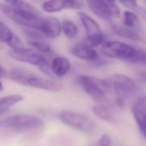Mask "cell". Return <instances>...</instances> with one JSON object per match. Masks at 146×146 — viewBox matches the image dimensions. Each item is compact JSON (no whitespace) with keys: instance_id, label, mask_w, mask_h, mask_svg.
<instances>
[{"instance_id":"obj_1","label":"cell","mask_w":146,"mask_h":146,"mask_svg":"<svg viewBox=\"0 0 146 146\" xmlns=\"http://www.w3.org/2000/svg\"><path fill=\"white\" fill-rule=\"evenodd\" d=\"M0 10L13 22L36 30H40L42 15L33 14L13 6L9 3L0 2Z\"/></svg>"},{"instance_id":"obj_2","label":"cell","mask_w":146,"mask_h":146,"mask_svg":"<svg viewBox=\"0 0 146 146\" xmlns=\"http://www.w3.org/2000/svg\"><path fill=\"white\" fill-rule=\"evenodd\" d=\"M0 127L17 131L31 130L42 128L44 122L36 116L17 114L0 120Z\"/></svg>"},{"instance_id":"obj_3","label":"cell","mask_w":146,"mask_h":146,"mask_svg":"<svg viewBox=\"0 0 146 146\" xmlns=\"http://www.w3.org/2000/svg\"><path fill=\"white\" fill-rule=\"evenodd\" d=\"M9 55L16 60L38 66L43 72L47 75H50L52 74L51 65L45 56L36 50L21 47L11 50Z\"/></svg>"},{"instance_id":"obj_4","label":"cell","mask_w":146,"mask_h":146,"mask_svg":"<svg viewBox=\"0 0 146 146\" xmlns=\"http://www.w3.org/2000/svg\"><path fill=\"white\" fill-rule=\"evenodd\" d=\"M108 89L111 90L117 96V102L122 106L124 99L131 94L135 90V83L132 79L122 74H113L104 79Z\"/></svg>"},{"instance_id":"obj_5","label":"cell","mask_w":146,"mask_h":146,"mask_svg":"<svg viewBox=\"0 0 146 146\" xmlns=\"http://www.w3.org/2000/svg\"><path fill=\"white\" fill-rule=\"evenodd\" d=\"M79 84L93 100L100 103H108L106 90L108 88L104 80L98 78L81 75L78 78Z\"/></svg>"},{"instance_id":"obj_6","label":"cell","mask_w":146,"mask_h":146,"mask_svg":"<svg viewBox=\"0 0 146 146\" xmlns=\"http://www.w3.org/2000/svg\"><path fill=\"white\" fill-rule=\"evenodd\" d=\"M102 50L106 55L130 63L135 54L136 48L123 42L107 41L102 44Z\"/></svg>"},{"instance_id":"obj_7","label":"cell","mask_w":146,"mask_h":146,"mask_svg":"<svg viewBox=\"0 0 146 146\" xmlns=\"http://www.w3.org/2000/svg\"><path fill=\"white\" fill-rule=\"evenodd\" d=\"M91 10L98 17L110 20L120 17V11L115 1L105 0H88L86 1Z\"/></svg>"},{"instance_id":"obj_8","label":"cell","mask_w":146,"mask_h":146,"mask_svg":"<svg viewBox=\"0 0 146 146\" xmlns=\"http://www.w3.org/2000/svg\"><path fill=\"white\" fill-rule=\"evenodd\" d=\"M60 119L68 126L83 132H90L94 128L92 121L84 114L64 111L61 112Z\"/></svg>"},{"instance_id":"obj_9","label":"cell","mask_w":146,"mask_h":146,"mask_svg":"<svg viewBox=\"0 0 146 146\" xmlns=\"http://www.w3.org/2000/svg\"><path fill=\"white\" fill-rule=\"evenodd\" d=\"M132 112L141 133L146 139V96L136 100Z\"/></svg>"},{"instance_id":"obj_10","label":"cell","mask_w":146,"mask_h":146,"mask_svg":"<svg viewBox=\"0 0 146 146\" xmlns=\"http://www.w3.org/2000/svg\"><path fill=\"white\" fill-rule=\"evenodd\" d=\"M71 52L76 57L91 62L99 59V55L93 47L82 40L75 43L71 48Z\"/></svg>"},{"instance_id":"obj_11","label":"cell","mask_w":146,"mask_h":146,"mask_svg":"<svg viewBox=\"0 0 146 146\" xmlns=\"http://www.w3.org/2000/svg\"><path fill=\"white\" fill-rule=\"evenodd\" d=\"M39 31L44 35L54 38L58 36L62 31L60 21L55 17H49L43 19Z\"/></svg>"},{"instance_id":"obj_12","label":"cell","mask_w":146,"mask_h":146,"mask_svg":"<svg viewBox=\"0 0 146 146\" xmlns=\"http://www.w3.org/2000/svg\"><path fill=\"white\" fill-rule=\"evenodd\" d=\"M28 86L52 92H58L62 89V86L60 84L51 80L38 77L35 75L30 78Z\"/></svg>"},{"instance_id":"obj_13","label":"cell","mask_w":146,"mask_h":146,"mask_svg":"<svg viewBox=\"0 0 146 146\" xmlns=\"http://www.w3.org/2000/svg\"><path fill=\"white\" fill-rule=\"evenodd\" d=\"M78 15L85 28L87 37H94L103 34L99 25L94 19L82 11H80Z\"/></svg>"},{"instance_id":"obj_14","label":"cell","mask_w":146,"mask_h":146,"mask_svg":"<svg viewBox=\"0 0 146 146\" xmlns=\"http://www.w3.org/2000/svg\"><path fill=\"white\" fill-rule=\"evenodd\" d=\"M52 72L58 77H62L67 74L70 68V63L68 59L62 56L54 58L51 64Z\"/></svg>"},{"instance_id":"obj_15","label":"cell","mask_w":146,"mask_h":146,"mask_svg":"<svg viewBox=\"0 0 146 146\" xmlns=\"http://www.w3.org/2000/svg\"><path fill=\"white\" fill-rule=\"evenodd\" d=\"M9 76L12 80L22 85L28 86L29 80L34 75L21 68H13L10 71Z\"/></svg>"},{"instance_id":"obj_16","label":"cell","mask_w":146,"mask_h":146,"mask_svg":"<svg viewBox=\"0 0 146 146\" xmlns=\"http://www.w3.org/2000/svg\"><path fill=\"white\" fill-rule=\"evenodd\" d=\"M23 99V96L21 95H11L0 98V115Z\"/></svg>"},{"instance_id":"obj_17","label":"cell","mask_w":146,"mask_h":146,"mask_svg":"<svg viewBox=\"0 0 146 146\" xmlns=\"http://www.w3.org/2000/svg\"><path fill=\"white\" fill-rule=\"evenodd\" d=\"M113 30L116 35L129 40L139 42H140L143 40L140 35H139L137 33L126 27L125 28L123 27L113 26Z\"/></svg>"},{"instance_id":"obj_18","label":"cell","mask_w":146,"mask_h":146,"mask_svg":"<svg viewBox=\"0 0 146 146\" xmlns=\"http://www.w3.org/2000/svg\"><path fill=\"white\" fill-rule=\"evenodd\" d=\"M62 30L64 35L69 38H75L78 34V29L76 25L70 20L64 19L61 23Z\"/></svg>"},{"instance_id":"obj_19","label":"cell","mask_w":146,"mask_h":146,"mask_svg":"<svg viewBox=\"0 0 146 146\" xmlns=\"http://www.w3.org/2000/svg\"><path fill=\"white\" fill-rule=\"evenodd\" d=\"M6 2L13 6L22 9L26 11L37 15H42L41 12L36 7L27 2L24 1H6Z\"/></svg>"},{"instance_id":"obj_20","label":"cell","mask_w":146,"mask_h":146,"mask_svg":"<svg viewBox=\"0 0 146 146\" xmlns=\"http://www.w3.org/2000/svg\"><path fill=\"white\" fill-rule=\"evenodd\" d=\"M92 112L99 118L102 120L110 121L114 119L111 111L105 106L102 105H96L92 108Z\"/></svg>"},{"instance_id":"obj_21","label":"cell","mask_w":146,"mask_h":146,"mask_svg":"<svg viewBox=\"0 0 146 146\" xmlns=\"http://www.w3.org/2000/svg\"><path fill=\"white\" fill-rule=\"evenodd\" d=\"M123 23L126 27L133 29L138 26L139 21L135 13L129 11H125L123 14Z\"/></svg>"},{"instance_id":"obj_22","label":"cell","mask_w":146,"mask_h":146,"mask_svg":"<svg viewBox=\"0 0 146 146\" xmlns=\"http://www.w3.org/2000/svg\"><path fill=\"white\" fill-rule=\"evenodd\" d=\"M42 9L48 13H54L62 10L63 9L62 1H47L43 2Z\"/></svg>"},{"instance_id":"obj_23","label":"cell","mask_w":146,"mask_h":146,"mask_svg":"<svg viewBox=\"0 0 146 146\" xmlns=\"http://www.w3.org/2000/svg\"><path fill=\"white\" fill-rule=\"evenodd\" d=\"M15 34L4 23L0 21V41L7 43L11 40Z\"/></svg>"},{"instance_id":"obj_24","label":"cell","mask_w":146,"mask_h":146,"mask_svg":"<svg viewBox=\"0 0 146 146\" xmlns=\"http://www.w3.org/2000/svg\"><path fill=\"white\" fill-rule=\"evenodd\" d=\"M130 63L146 66V51L140 48H136L135 54Z\"/></svg>"},{"instance_id":"obj_25","label":"cell","mask_w":146,"mask_h":146,"mask_svg":"<svg viewBox=\"0 0 146 146\" xmlns=\"http://www.w3.org/2000/svg\"><path fill=\"white\" fill-rule=\"evenodd\" d=\"M30 46L38 50L40 53H49L51 49L50 46L46 43L36 40H30L27 43Z\"/></svg>"},{"instance_id":"obj_26","label":"cell","mask_w":146,"mask_h":146,"mask_svg":"<svg viewBox=\"0 0 146 146\" xmlns=\"http://www.w3.org/2000/svg\"><path fill=\"white\" fill-rule=\"evenodd\" d=\"M63 9H76L79 10L83 6V2L76 0L62 1Z\"/></svg>"},{"instance_id":"obj_27","label":"cell","mask_w":146,"mask_h":146,"mask_svg":"<svg viewBox=\"0 0 146 146\" xmlns=\"http://www.w3.org/2000/svg\"><path fill=\"white\" fill-rule=\"evenodd\" d=\"M120 2L123 4L125 6L129 9H131L132 10H134L136 11L141 10V9H140V7L139 6L137 2L136 1H120Z\"/></svg>"},{"instance_id":"obj_28","label":"cell","mask_w":146,"mask_h":146,"mask_svg":"<svg viewBox=\"0 0 146 146\" xmlns=\"http://www.w3.org/2000/svg\"><path fill=\"white\" fill-rule=\"evenodd\" d=\"M111 145V139L109 135L107 133L104 134L99 143V146H110Z\"/></svg>"},{"instance_id":"obj_29","label":"cell","mask_w":146,"mask_h":146,"mask_svg":"<svg viewBox=\"0 0 146 146\" xmlns=\"http://www.w3.org/2000/svg\"><path fill=\"white\" fill-rule=\"evenodd\" d=\"M26 35L27 36H29L31 38H34V39H40L42 38V36L41 34H40L39 33L36 32L33 30H26L25 31Z\"/></svg>"},{"instance_id":"obj_30","label":"cell","mask_w":146,"mask_h":146,"mask_svg":"<svg viewBox=\"0 0 146 146\" xmlns=\"http://www.w3.org/2000/svg\"><path fill=\"white\" fill-rule=\"evenodd\" d=\"M7 75V71L6 70L0 66V78H5Z\"/></svg>"},{"instance_id":"obj_31","label":"cell","mask_w":146,"mask_h":146,"mask_svg":"<svg viewBox=\"0 0 146 146\" xmlns=\"http://www.w3.org/2000/svg\"><path fill=\"white\" fill-rule=\"evenodd\" d=\"M139 75L143 80L146 81V72H139Z\"/></svg>"},{"instance_id":"obj_32","label":"cell","mask_w":146,"mask_h":146,"mask_svg":"<svg viewBox=\"0 0 146 146\" xmlns=\"http://www.w3.org/2000/svg\"><path fill=\"white\" fill-rule=\"evenodd\" d=\"M3 84H2L1 82L0 81V91H2V90H3Z\"/></svg>"}]
</instances>
